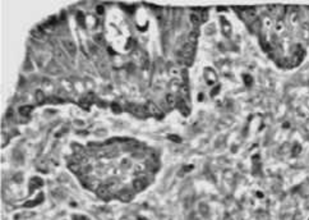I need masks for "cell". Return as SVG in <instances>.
<instances>
[{"label":"cell","mask_w":309,"mask_h":220,"mask_svg":"<svg viewBox=\"0 0 309 220\" xmlns=\"http://www.w3.org/2000/svg\"><path fill=\"white\" fill-rule=\"evenodd\" d=\"M127 110L129 113H132L133 115L138 116V118H146V116H147V114H148L146 106L137 105V104H127Z\"/></svg>","instance_id":"cell-1"},{"label":"cell","mask_w":309,"mask_h":220,"mask_svg":"<svg viewBox=\"0 0 309 220\" xmlns=\"http://www.w3.org/2000/svg\"><path fill=\"white\" fill-rule=\"evenodd\" d=\"M80 182H82V184L86 187V188L92 190V191H96L101 186L99 183V180H97L96 178H92V177H90V175H82L80 177Z\"/></svg>","instance_id":"cell-2"},{"label":"cell","mask_w":309,"mask_h":220,"mask_svg":"<svg viewBox=\"0 0 309 220\" xmlns=\"http://www.w3.org/2000/svg\"><path fill=\"white\" fill-rule=\"evenodd\" d=\"M115 196H116L120 201H123V202H129V201L133 200V197H134V191L131 190V188H121V190L118 191V193H116Z\"/></svg>","instance_id":"cell-3"},{"label":"cell","mask_w":309,"mask_h":220,"mask_svg":"<svg viewBox=\"0 0 309 220\" xmlns=\"http://www.w3.org/2000/svg\"><path fill=\"white\" fill-rule=\"evenodd\" d=\"M148 184L150 183L147 182V177H144V175L138 177V178H135L133 180V190L135 192H142Z\"/></svg>","instance_id":"cell-4"},{"label":"cell","mask_w":309,"mask_h":220,"mask_svg":"<svg viewBox=\"0 0 309 220\" xmlns=\"http://www.w3.org/2000/svg\"><path fill=\"white\" fill-rule=\"evenodd\" d=\"M96 193H97V196H99L100 198H102V200H105V201H110L111 198L114 197L112 192L109 190V187H107V186H100L99 188L96 190Z\"/></svg>","instance_id":"cell-5"},{"label":"cell","mask_w":309,"mask_h":220,"mask_svg":"<svg viewBox=\"0 0 309 220\" xmlns=\"http://www.w3.org/2000/svg\"><path fill=\"white\" fill-rule=\"evenodd\" d=\"M61 44H63V46H64V49H65V50L69 53L70 56H74L75 54H77V46H75V44H74L72 40L64 39V40L61 41Z\"/></svg>","instance_id":"cell-6"},{"label":"cell","mask_w":309,"mask_h":220,"mask_svg":"<svg viewBox=\"0 0 309 220\" xmlns=\"http://www.w3.org/2000/svg\"><path fill=\"white\" fill-rule=\"evenodd\" d=\"M146 109H147V113L150 115H155V116H160L161 115L160 108L156 104L151 103V101H150V103H147V105H146Z\"/></svg>","instance_id":"cell-7"},{"label":"cell","mask_w":309,"mask_h":220,"mask_svg":"<svg viewBox=\"0 0 309 220\" xmlns=\"http://www.w3.org/2000/svg\"><path fill=\"white\" fill-rule=\"evenodd\" d=\"M146 168L150 171H152V173H156V171L159 170V163H157L156 159H148L147 161H146Z\"/></svg>","instance_id":"cell-8"},{"label":"cell","mask_w":309,"mask_h":220,"mask_svg":"<svg viewBox=\"0 0 309 220\" xmlns=\"http://www.w3.org/2000/svg\"><path fill=\"white\" fill-rule=\"evenodd\" d=\"M46 71L51 74H58V73H60V68H59V65L55 62H50L49 65L46 67Z\"/></svg>","instance_id":"cell-9"},{"label":"cell","mask_w":309,"mask_h":220,"mask_svg":"<svg viewBox=\"0 0 309 220\" xmlns=\"http://www.w3.org/2000/svg\"><path fill=\"white\" fill-rule=\"evenodd\" d=\"M35 97H36V101L39 104H44L45 101H46V99H45V94L42 92L41 90H39V91H36V94H35Z\"/></svg>","instance_id":"cell-10"},{"label":"cell","mask_w":309,"mask_h":220,"mask_svg":"<svg viewBox=\"0 0 309 220\" xmlns=\"http://www.w3.org/2000/svg\"><path fill=\"white\" fill-rule=\"evenodd\" d=\"M69 169L73 171V173H75V174H80V170H82V166H80V164H69Z\"/></svg>","instance_id":"cell-11"},{"label":"cell","mask_w":309,"mask_h":220,"mask_svg":"<svg viewBox=\"0 0 309 220\" xmlns=\"http://www.w3.org/2000/svg\"><path fill=\"white\" fill-rule=\"evenodd\" d=\"M31 110H32V106H30V105L20 106V108H19V113H20L22 115H28L30 113H31Z\"/></svg>","instance_id":"cell-12"},{"label":"cell","mask_w":309,"mask_h":220,"mask_svg":"<svg viewBox=\"0 0 309 220\" xmlns=\"http://www.w3.org/2000/svg\"><path fill=\"white\" fill-rule=\"evenodd\" d=\"M46 101H47V103H50V104H63L64 103V101L61 99H59L58 96H51V97H49Z\"/></svg>","instance_id":"cell-13"},{"label":"cell","mask_w":309,"mask_h":220,"mask_svg":"<svg viewBox=\"0 0 309 220\" xmlns=\"http://www.w3.org/2000/svg\"><path fill=\"white\" fill-rule=\"evenodd\" d=\"M32 36H33L35 39L41 40V39H42V36H44V33H42V31H41L40 28H35L33 31H32Z\"/></svg>","instance_id":"cell-14"},{"label":"cell","mask_w":309,"mask_h":220,"mask_svg":"<svg viewBox=\"0 0 309 220\" xmlns=\"http://www.w3.org/2000/svg\"><path fill=\"white\" fill-rule=\"evenodd\" d=\"M42 184H44V182H42L40 178H33L31 180V187L35 186V188H37V187H41Z\"/></svg>","instance_id":"cell-15"},{"label":"cell","mask_w":309,"mask_h":220,"mask_svg":"<svg viewBox=\"0 0 309 220\" xmlns=\"http://www.w3.org/2000/svg\"><path fill=\"white\" fill-rule=\"evenodd\" d=\"M93 41L96 45H104V37H102V35H95Z\"/></svg>","instance_id":"cell-16"},{"label":"cell","mask_w":309,"mask_h":220,"mask_svg":"<svg viewBox=\"0 0 309 220\" xmlns=\"http://www.w3.org/2000/svg\"><path fill=\"white\" fill-rule=\"evenodd\" d=\"M77 21H78V23L82 26V27H84V15H83L82 12H78V14H77Z\"/></svg>","instance_id":"cell-17"},{"label":"cell","mask_w":309,"mask_h":220,"mask_svg":"<svg viewBox=\"0 0 309 220\" xmlns=\"http://www.w3.org/2000/svg\"><path fill=\"white\" fill-rule=\"evenodd\" d=\"M111 110H112L114 113H116V114H120V113L123 111V110H121V108H120V105H119V104H115V103L111 104Z\"/></svg>","instance_id":"cell-18"},{"label":"cell","mask_w":309,"mask_h":220,"mask_svg":"<svg viewBox=\"0 0 309 220\" xmlns=\"http://www.w3.org/2000/svg\"><path fill=\"white\" fill-rule=\"evenodd\" d=\"M55 54H56V56H58V58L64 59V54H63V51H61L60 49H56V50H55Z\"/></svg>","instance_id":"cell-19"},{"label":"cell","mask_w":309,"mask_h":220,"mask_svg":"<svg viewBox=\"0 0 309 220\" xmlns=\"http://www.w3.org/2000/svg\"><path fill=\"white\" fill-rule=\"evenodd\" d=\"M97 10H99V13H102V8L101 7H99V9H97Z\"/></svg>","instance_id":"cell-20"}]
</instances>
